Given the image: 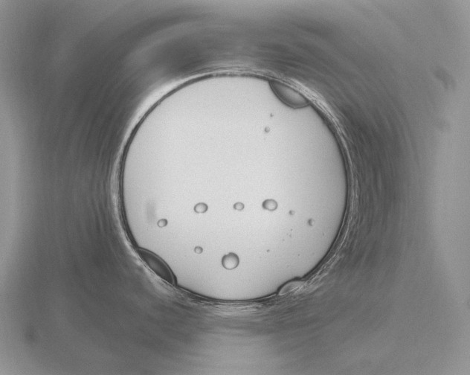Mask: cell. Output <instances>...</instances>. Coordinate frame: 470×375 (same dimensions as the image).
<instances>
[{"label": "cell", "mask_w": 470, "mask_h": 375, "mask_svg": "<svg viewBox=\"0 0 470 375\" xmlns=\"http://www.w3.org/2000/svg\"><path fill=\"white\" fill-rule=\"evenodd\" d=\"M137 252L141 260L157 276L171 285H175L176 278L172 271L160 257L148 249H138Z\"/></svg>", "instance_id": "cell-1"}, {"label": "cell", "mask_w": 470, "mask_h": 375, "mask_svg": "<svg viewBox=\"0 0 470 375\" xmlns=\"http://www.w3.org/2000/svg\"><path fill=\"white\" fill-rule=\"evenodd\" d=\"M274 87L276 93H278L281 99H283L284 102H286L287 105L294 107H302L306 105L307 101L304 99V98L299 94L296 93L291 88L280 84L275 85Z\"/></svg>", "instance_id": "cell-2"}, {"label": "cell", "mask_w": 470, "mask_h": 375, "mask_svg": "<svg viewBox=\"0 0 470 375\" xmlns=\"http://www.w3.org/2000/svg\"><path fill=\"white\" fill-rule=\"evenodd\" d=\"M222 263H223V267L226 269H235L239 265L238 257L235 254L229 253V255H225L223 257Z\"/></svg>", "instance_id": "cell-3"}, {"label": "cell", "mask_w": 470, "mask_h": 375, "mask_svg": "<svg viewBox=\"0 0 470 375\" xmlns=\"http://www.w3.org/2000/svg\"><path fill=\"white\" fill-rule=\"evenodd\" d=\"M206 210H207V206L205 204H199L195 207V211L197 213H205Z\"/></svg>", "instance_id": "cell-4"}]
</instances>
